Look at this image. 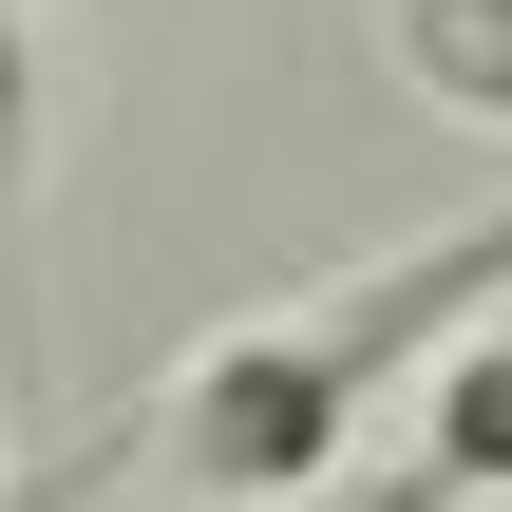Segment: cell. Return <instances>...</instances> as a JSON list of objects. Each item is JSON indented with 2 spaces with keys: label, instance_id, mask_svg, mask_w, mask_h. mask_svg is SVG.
<instances>
[{
  "label": "cell",
  "instance_id": "1",
  "mask_svg": "<svg viewBox=\"0 0 512 512\" xmlns=\"http://www.w3.org/2000/svg\"><path fill=\"white\" fill-rule=\"evenodd\" d=\"M475 304H512V209L399 247V266H342V285H304V304L209 323V342L114 418V456H133V494H171V512H304L361 456L380 380H418V342H456Z\"/></svg>",
  "mask_w": 512,
  "mask_h": 512
},
{
  "label": "cell",
  "instance_id": "2",
  "mask_svg": "<svg viewBox=\"0 0 512 512\" xmlns=\"http://www.w3.org/2000/svg\"><path fill=\"white\" fill-rule=\"evenodd\" d=\"M418 512H512V304H475L418 380V456H399Z\"/></svg>",
  "mask_w": 512,
  "mask_h": 512
},
{
  "label": "cell",
  "instance_id": "3",
  "mask_svg": "<svg viewBox=\"0 0 512 512\" xmlns=\"http://www.w3.org/2000/svg\"><path fill=\"white\" fill-rule=\"evenodd\" d=\"M380 57H399V95H418V114L512 133V0H380Z\"/></svg>",
  "mask_w": 512,
  "mask_h": 512
}]
</instances>
